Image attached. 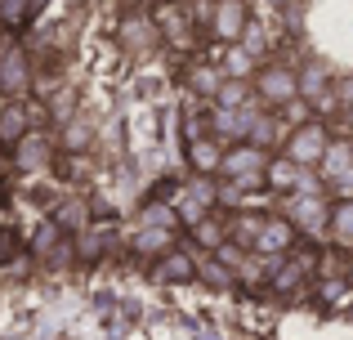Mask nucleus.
Listing matches in <instances>:
<instances>
[{"mask_svg":"<svg viewBox=\"0 0 353 340\" xmlns=\"http://www.w3.org/2000/svg\"><path fill=\"white\" fill-rule=\"evenodd\" d=\"M331 233H336L340 246L353 251V201H340V206L331 210Z\"/></svg>","mask_w":353,"mask_h":340,"instance_id":"23","label":"nucleus"},{"mask_svg":"<svg viewBox=\"0 0 353 340\" xmlns=\"http://www.w3.org/2000/svg\"><path fill=\"white\" fill-rule=\"evenodd\" d=\"M300 99L304 103H313V108H331L336 99H331V68L327 63H304L300 68Z\"/></svg>","mask_w":353,"mask_h":340,"instance_id":"7","label":"nucleus"},{"mask_svg":"<svg viewBox=\"0 0 353 340\" xmlns=\"http://www.w3.org/2000/svg\"><path fill=\"white\" fill-rule=\"evenodd\" d=\"M157 278H161V282H192V278H197V260H192L183 246H174L170 255L157 260Z\"/></svg>","mask_w":353,"mask_h":340,"instance_id":"10","label":"nucleus"},{"mask_svg":"<svg viewBox=\"0 0 353 340\" xmlns=\"http://www.w3.org/2000/svg\"><path fill=\"white\" fill-rule=\"evenodd\" d=\"M188 161L197 174H219V166H224V152H219L215 139H192L188 143Z\"/></svg>","mask_w":353,"mask_h":340,"instance_id":"13","label":"nucleus"},{"mask_svg":"<svg viewBox=\"0 0 353 340\" xmlns=\"http://www.w3.org/2000/svg\"><path fill=\"white\" fill-rule=\"evenodd\" d=\"M273 139H277V126H273V117H268V112H259L255 121H250V134H246V143H250V148H264V152H268V143H273Z\"/></svg>","mask_w":353,"mask_h":340,"instance_id":"25","label":"nucleus"},{"mask_svg":"<svg viewBox=\"0 0 353 340\" xmlns=\"http://www.w3.org/2000/svg\"><path fill=\"white\" fill-rule=\"evenodd\" d=\"M331 210L336 206H327L322 192H295V197L282 206V219L295 228V233H322V228H331Z\"/></svg>","mask_w":353,"mask_h":340,"instance_id":"2","label":"nucleus"},{"mask_svg":"<svg viewBox=\"0 0 353 340\" xmlns=\"http://www.w3.org/2000/svg\"><path fill=\"white\" fill-rule=\"evenodd\" d=\"M59 242H63V224H59V219H45V224L36 228V237H32V251L36 255H54Z\"/></svg>","mask_w":353,"mask_h":340,"instance_id":"24","label":"nucleus"},{"mask_svg":"<svg viewBox=\"0 0 353 340\" xmlns=\"http://www.w3.org/2000/svg\"><path fill=\"white\" fill-rule=\"evenodd\" d=\"M345 170H353V143H331V152L322 157V174L336 183Z\"/></svg>","mask_w":353,"mask_h":340,"instance_id":"20","label":"nucleus"},{"mask_svg":"<svg viewBox=\"0 0 353 340\" xmlns=\"http://www.w3.org/2000/svg\"><path fill=\"white\" fill-rule=\"evenodd\" d=\"M27 139V108L23 103H9L5 112H0V143H23Z\"/></svg>","mask_w":353,"mask_h":340,"instance_id":"14","label":"nucleus"},{"mask_svg":"<svg viewBox=\"0 0 353 340\" xmlns=\"http://www.w3.org/2000/svg\"><path fill=\"white\" fill-rule=\"evenodd\" d=\"M331 134L322 121H304L286 134V161H295L300 170H322V157L331 152Z\"/></svg>","mask_w":353,"mask_h":340,"instance_id":"1","label":"nucleus"},{"mask_svg":"<svg viewBox=\"0 0 353 340\" xmlns=\"http://www.w3.org/2000/svg\"><path fill=\"white\" fill-rule=\"evenodd\" d=\"M291 242H295V228L286 224L282 215H268V224H264V233H259V242H255V255H286L291 251Z\"/></svg>","mask_w":353,"mask_h":340,"instance_id":"9","label":"nucleus"},{"mask_svg":"<svg viewBox=\"0 0 353 340\" xmlns=\"http://www.w3.org/2000/svg\"><path fill=\"white\" fill-rule=\"evenodd\" d=\"M90 139H94V130H90L85 121H72L68 130H63V148H68V152H85Z\"/></svg>","mask_w":353,"mask_h":340,"instance_id":"27","label":"nucleus"},{"mask_svg":"<svg viewBox=\"0 0 353 340\" xmlns=\"http://www.w3.org/2000/svg\"><path fill=\"white\" fill-rule=\"evenodd\" d=\"M250 50L246 45H228V54H224V63H219V72H224L228 81H250Z\"/></svg>","mask_w":353,"mask_h":340,"instance_id":"18","label":"nucleus"},{"mask_svg":"<svg viewBox=\"0 0 353 340\" xmlns=\"http://www.w3.org/2000/svg\"><path fill=\"white\" fill-rule=\"evenodd\" d=\"M192 237H197L201 246H215V251H224V242H228V224L215 215V210H210V215L201 219L197 228H192Z\"/></svg>","mask_w":353,"mask_h":340,"instance_id":"19","label":"nucleus"},{"mask_svg":"<svg viewBox=\"0 0 353 340\" xmlns=\"http://www.w3.org/2000/svg\"><path fill=\"white\" fill-rule=\"evenodd\" d=\"M268 152L264 148H250V143H237V148H228L224 152V166H219V174H224V179H250V174H264L268 170Z\"/></svg>","mask_w":353,"mask_h":340,"instance_id":"6","label":"nucleus"},{"mask_svg":"<svg viewBox=\"0 0 353 340\" xmlns=\"http://www.w3.org/2000/svg\"><path fill=\"white\" fill-rule=\"evenodd\" d=\"M246 94H250V81H224V90H219L215 103L219 108H237L241 112V108H246Z\"/></svg>","mask_w":353,"mask_h":340,"instance_id":"26","label":"nucleus"},{"mask_svg":"<svg viewBox=\"0 0 353 340\" xmlns=\"http://www.w3.org/2000/svg\"><path fill=\"white\" fill-rule=\"evenodd\" d=\"M345 121H349V126H353V108H345Z\"/></svg>","mask_w":353,"mask_h":340,"instance_id":"31","label":"nucleus"},{"mask_svg":"<svg viewBox=\"0 0 353 340\" xmlns=\"http://www.w3.org/2000/svg\"><path fill=\"white\" fill-rule=\"evenodd\" d=\"M250 27V5L246 0H215V23H210V36H219L224 45H241Z\"/></svg>","mask_w":353,"mask_h":340,"instance_id":"4","label":"nucleus"},{"mask_svg":"<svg viewBox=\"0 0 353 340\" xmlns=\"http://www.w3.org/2000/svg\"><path fill=\"white\" fill-rule=\"evenodd\" d=\"M300 179H304V170L295 166V161H286V157H273V161H268V170H264L268 188H295V192H300Z\"/></svg>","mask_w":353,"mask_h":340,"instance_id":"15","label":"nucleus"},{"mask_svg":"<svg viewBox=\"0 0 353 340\" xmlns=\"http://www.w3.org/2000/svg\"><path fill=\"white\" fill-rule=\"evenodd\" d=\"M0 174H5V161H0Z\"/></svg>","mask_w":353,"mask_h":340,"instance_id":"32","label":"nucleus"},{"mask_svg":"<svg viewBox=\"0 0 353 340\" xmlns=\"http://www.w3.org/2000/svg\"><path fill=\"white\" fill-rule=\"evenodd\" d=\"M197 278H201V282H210V287H219V291H233V287H237V273L228 269V260L197 264Z\"/></svg>","mask_w":353,"mask_h":340,"instance_id":"21","label":"nucleus"},{"mask_svg":"<svg viewBox=\"0 0 353 340\" xmlns=\"http://www.w3.org/2000/svg\"><path fill=\"white\" fill-rule=\"evenodd\" d=\"M241 45H246V50L255 54L259 45H264V27H259V23H250V27H246V36H241Z\"/></svg>","mask_w":353,"mask_h":340,"instance_id":"28","label":"nucleus"},{"mask_svg":"<svg viewBox=\"0 0 353 340\" xmlns=\"http://www.w3.org/2000/svg\"><path fill=\"white\" fill-rule=\"evenodd\" d=\"M264 224H268V215H237V224H233V242L255 251V242H259V233H264Z\"/></svg>","mask_w":353,"mask_h":340,"instance_id":"22","label":"nucleus"},{"mask_svg":"<svg viewBox=\"0 0 353 340\" xmlns=\"http://www.w3.org/2000/svg\"><path fill=\"white\" fill-rule=\"evenodd\" d=\"M174 251V233L170 228H139L134 237V255H143V260H161V255Z\"/></svg>","mask_w":353,"mask_h":340,"instance_id":"12","label":"nucleus"},{"mask_svg":"<svg viewBox=\"0 0 353 340\" xmlns=\"http://www.w3.org/2000/svg\"><path fill=\"white\" fill-rule=\"evenodd\" d=\"M336 188L345 192V201H353V170H345V174H340V179H336Z\"/></svg>","mask_w":353,"mask_h":340,"instance_id":"30","label":"nucleus"},{"mask_svg":"<svg viewBox=\"0 0 353 340\" xmlns=\"http://www.w3.org/2000/svg\"><path fill=\"white\" fill-rule=\"evenodd\" d=\"M9 255H14V233L0 228V260H9Z\"/></svg>","mask_w":353,"mask_h":340,"instance_id":"29","label":"nucleus"},{"mask_svg":"<svg viewBox=\"0 0 353 340\" xmlns=\"http://www.w3.org/2000/svg\"><path fill=\"white\" fill-rule=\"evenodd\" d=\"M14 161H18V170H41L45 161H50V143H45L41 134H27V139L18 143Z\"/></svg>","mask_w":353,"mask_h":340,"instance_id":"16","label":"nucleus"},{"mask_svg":"<svg viewBox=\"0 0 353 340\" xmlns=\"http://www.w3.org/2000/svg\"><path fill=\"white\" fill-rule=\"evenodd\" d=\"M27 86H32V63H27V54L18 50V45H5V50H0V94L18 99V94H27Z\"/></svg>","mask_w":353,"mask_h":340,"instance_id":"5","label":"nucleus"},{"mask_svg":"<svg viewBox=\"0 0 353 340\" xmlns=\"http://www.w3.org/2000/svg\"><path fill=\"white\" fill-rule=\"evenodd\" d=\"M117 36H121V45H125V50H152V45L161 41V27H157L152 14H125Z\"/></svg>","mask_w":353,"mask_h":340,"instance_id":"8","label":"nucleus"},{"mask_svg":"<svg viewBox=\"0 0 353 340\" xmlns=\"http://www.w3.org/2000/svg\"><path fill=\"white\" fill-rule=\"evenodd\" d=\"M224 81H228L224 72H219V68H206V63L188 72V86H192V94H206V99H219V90H224Z\"/></svg>","mask_w":353,"mask_h":340,"instance_id":"17","label":"nucleus"},{"mask_svg":"<svg viewBox=\"0 0 353 340\" xmlns=\"http://www.w3.org/2000/svg\"><path fill=\"white\" fill-rule=\"evenodd\" d=\"M309 273H313V260H304V255H300V260H286V264H277V269H273V278H268V287H273V291H282V296H286V291H300Z\"/></svg>","mask_w":353,"mask_h":340,"instance_id":"11","label":"nucleus"},{"mask_svg":"<svg viewBox=\"0 0 353 340\" xmlns=\"http://www.w3.org/2000/svg\"><path fill=\"white\" fill-rule=\"evenodd\" d=\"M255 94L273 108L291 103V99H300V72L282 68V63H268V68L255 72Z\"/></svg>","mask_w":353,"mask_h":340,"instance_id":"3","label":"nucleus"}]
</instances>
